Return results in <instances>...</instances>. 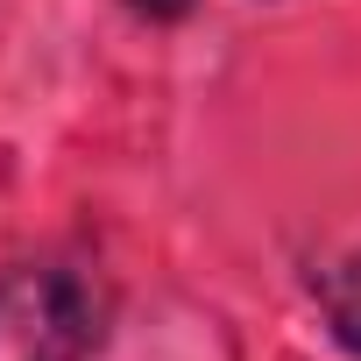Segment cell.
<instances>
[{
	"mask_svg": "<svg viewBox=\"0 0 361 361\" xmlns=\"http://www.w3.org/2000/svg\"><path fill=\"white\" fill-rule=\"evenodd\" d=\"M99 340V298L64 262H22L0 276V361H85Z\"/></svg>",
	"mask_w": 361,
	"mask_h": 361,
	"instance_id": "1",
	"label": "cell"
},
{
	"mask_svg": "<svg viewBox=\"0 0 361 361\" xmlns=\"http://www.w3.org/2000/svg\"><path fill=\"white\" fill-rule=\"evenodd\" d=\"M319 298H326V319H333L340 347H354V354H361V255H354V262H340V269L319 283Z\"/></svg>",
	"mask_w": 361,
	"mask_h": 361,
	"instance_id": "2",
	"label": "cell"
},
{
	"mask_svg": "<svg viewBox=\"0 0 361 361\" xmlns=\"http://www.w3.org/2000/svg\"><path fill=\"white\" fill-rule=\"evenodd\" d=\"M135 8H142V15H156V22H170V15H185L192 0H135Z\"/></svg>",
	"mask_w": 361,
	"mask_h": 361,
	"instance_id": "3",
	"label": "cell"
}]
</instances>
